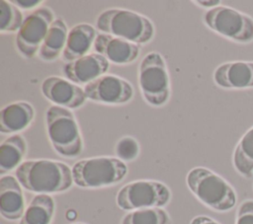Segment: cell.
I'll return each mask as SVG.
<instances>
[{"mask_svg":"<svg viewBox=\"0 0 253 224\" xmlns=\"http://www.w3.org/2000/svg\"><path fill=\"white\" fill-rule=\"evenodd\" d=\"M110 62L97 52L88 53L76 60L65 63L62 73L72 83L87 85L106 74Z\"/></svg>","mask_w":253,"mask_h":224,"instance_id":"7c38bea8","label":"cell"},{"mask_svg":"<svg viewBox=\"0 0 253 224\" xmlns=\"http://www.w3.org/2000/svg\"><path fill=\"white\" fill-rule=\"evenodd\" d=\"M74 224H85V223H74Z\"/></svg>","mask_w":253,"mask_h":224,"instance_id":"f1b7e54d","label":"cell"},{"mask_svg":"<svg viewBox=\"0 0 253 224\" xmlns=\"http://www.w3.org/2000/svg\"><path fill=\"white\" fill-rule=\"evenodd\" d=\"M232 164L243 178L253 177V126L247 129L237 142L232 154Z\"/></svg>","mask_w":253,"mask_h":224,"instance_id":"44dd1931","label":"cell"},{"mask_svg":"<svg viewBox=\"0 0 253 224\" xmlns=\"http://www.w3.org/2000/svg\"><path fill=\"white\" fill-rule=\"evenodd\" d=\"M68 32L65 22L60 18H55L50 24L40 47L38 52L39 57L46 62L56 60L64 49Z\"/></svg>","mask_w":253,"mask_h":224,"instance_id":"ac0fdd59","label":"cell"},{"mask_svg":"<svg viewBox=\"0 0 253 224\" xmlns=\"http://www.w3.org/2000/svg\"><path fill=\"white\" fill-rule=\"evenodd\" d=\"M190 224H220L219 222H217L216 220L206 216V215H198L196 217H194Z\"/></svg>","mask_w":253,"mask_h":224,"instance_id":"4316f807","label":"cell"},{"mask_svg":"<svg viewBox=\"0 0 253 224\" xmlns=\"http://www.w3.org/2000/svg\"><path fill=\"white\" fill-rule=\"evenodd\" d=\"M139 152V143L131 136L122 137L115 146V154L117 158L125 163L135 160L138 157Z\"/></svg>","mask_w":253,"mask_h":224,"instance_id":"cb8c5ba5","label":"cell"},{"mask_svg":"<svg viewBox=\"0 0 253 224\" xmlns=\"http://www.w3.org/2000/svg\"><path fill=\"white\" fill-rule=\"evenodd\" d=\"M138 86L144 101L153 107L164 106L170 98V79L164 57L147 53L138 66Z\"/></svg>","mask_w":253,"mask_h":224,"instance_id":"8992f818","label":"cell"},{"mask_svg":"<svg viewBox=\"0 0 253 224\" xmlns=\"http://www.w3.org/2000/svg\"><path fill=\"white\" fill-rule=\"evenodd\" d=\"M41 91L55 106L69 110L82 107L87 99L84 89L58 76L45 78L41 85Z\"/></svg>","mask_w":253,"mask_h":224,"instance_id":"8fae6325","label":"cell"},{"mask_svg":"<svg viewBox=\"0 0 253 224\" xmlns=\"http://www.w3.org/2000/svg\"><path fill=\"white\" fill-rule=\"evenodd\" d=\"M171 199L169 187L158 181L139 180L130 182L117 193L116 202L120 209L132 211L142 208L164 207Z\"/></svg>","mask_w":253,"mask_h":224,"instance_id":"ba28073f","label":"cell"},{"mask_svg":"<svg viewBox=\"0 0 253 224\" xmlns=\"http://www.w3.org/2000/svg\"><path fill=\"white\" fill-rule=\"evenodd\" d=\"M74 185L82 188H100L122 182L127 167L117 157H94L82 159L71 168Z\"/></svg>","mask_w":253,"mask_h":224,"instance_id":"5b68a950","label":"cell"},{"mask_svg":"<svg viewBox=\"0 0 253 224\" xmlns=\"http://www.w3.org/2000/svg\"><path fill=\"white\" fill-rule=\"evenodd\" d=\"M93 47L109 62L119 65L133 62L140 52L138 44L104 33L97 35Z\"/></svg>","mask_w":253,"mask_h":224,"instance_id":"5bb4252c","label":"cell"},{"mask_svg":"<svg viewBox=\"0 0 253 224\" xmlns=\"http://www.w3.org/2000/svg\"><path fill=\"white\" fill-rule=\"evenodd\" d=\"M53 20L52 10L45 6L38 8L24 19L15 38L17 50L22 56L32 58L39 52Z\"/></svg>","mask_w":253,"mask_h":224,"instance_id":"9c48e42d","label":"cell"},{"mask_svg":"<svg viewBox=\"0 0 253 224\" xmlns=\"http://www.w3.org/2000/svg\"><path fill=\"white\" fill-rule=\"evenodd\" d=\"M96 28L104 34L119 37L136 44L149 42L155 34L153 23L147 17L117 8L100 13L96 19Z\"/></svg>","mask_w":253,"mask_h":224,"instance_id":"3957f363","label":"cell"},{"mask_svg":"<svg viewBox=\"0 0 253 224\" xmlns=\"http://www.w3.org/2000/svg\"><path fill=\"white\" fill-rule=\"evenodd\" d=\"M27 153V141L21 134L6 138L0 145V175L17 169Z\"/></svg>","mask_w":253,"mask_h":224,"instance_id":"d6986e66","label":"cell"},{"mask_svg":"<svg viewBox=\"0 0 253 224\" xmlns=\"http://www.w3.org/2000/svg\"><path fill=\"white\" fill-rule=\"evenodd\" d=\"M86 98L105 105H124L133 97V88L128 81L113 74H104L85 85Z\"/></svg>","mask_w":253,"mask_h":224,"instance_id":"30bf717a","label":"cell"},{"mask_svg":"<svg viewBox=\"0 0 253 224\" xmlns=\"http://www.w3.org/2000/svg\"><path fill=\"white\" fill-rule=\"evenodd\" d=\"M186 183L192 193L206 206L217 211L231 210L237 202L234 187L221 176L205 167L189 171Z\"/></svg>","mask_w":253,"mask_h":224,"instance_id":"7a4b0ae2","label":"cell"},{"mask_svg":"<svg viewBox=\"0 0 253 224\" xmlns=\"http://www.w3.org/2000/svg\"><path fill=\"white\" fill-rule=\"evenodd\" d=\"M96 31L90 24H78L72 27L67 36L61 58L66 63L76 60L89 52L96 39Z\"/></svg>","mask_w":253,"mask_h":224,"instance_id":"2e32d148","label":"cell"},{"mask_svg":"<svg viewBox=\"0 0 253 224\" xmlns=\"http://www.w3.org/2000/svg\"><path fill=\"white\" fill-rule=\"evenodd\" d=\"M23 14L11 1H0V32H18L23 24Z\"/></svg>","mask_w":253,"mask_h":224,"instance_id":"603a6c76","label":"cell"},{"mask_svg":"<svg viewBox=\"0 0 253 224\" xmlns=\"http://www.w3.org/2000/svg\"><path fill=\"white\" fill-rule=\"evenodd\" d=\"M235 224H253V199L243 200L237 207Z\"/></svg>","mask_w":253,"mask_h":224,"instance_id":"d4e9b609","label":"cell"},{"mask_svg":"<svg viewBox=\"0 0 253 224\" xmlns=\"http://www.w3.org/2000/svg\"><path fill=\"white\" fill-rule=\"evenodd\" d=\"M35 117L34 107L24 101L9 104L1 109L0 131L4 134L26 129Z\"/></svg>","mask_w":253,"mask_h":224,"instance_id":"e0dca14e","label":"cell"},{"mask_svg":"<svg viewBox=\"0 0 253 224\" xmlns=\"http://www.w3.org/2000/svg\"><path fill=\"white\" fill-rule=\"evenodd\" d=\"M212 79L222 89H253V61L235 60L224 62L214 69Z\"/></svg>","mask_w":253,"mask_h":224,"instance_id":"4fadbf2b","label":"cell"},{"mask_svg":"<svg viewBox=\"0 0 253 224\" xmlns=\"http://www.w3.org/2000/svg\"><path fill=\"white\" fill-rule=\"evenodd\" d=\"M16 7L21 9H32L42 3V0H13L11 1Z\"/></svg>","mask_w":253,"mask_h":224,"instance_id":"484cf974","label":"cell"},{"mask_svg":"<svg viewBox=\"0 0 253 224\" xmlns=\"http://www.w3.org/2000/svg\"><path fill=\"white\" fill-rule=\"evenodd\" d=\"M45 126L49 142L64 158H75L83 151V139L71 110L51 106L45 112Z\"/></svg>","mask_w":253,"mask_h":224,"instance_id":"277c9868","label":"cell"},{"mask_svg":"<svg viewBox=\"0 0 253 224\" xmlns=\"http://www.w3.org/2000/svg\"><path fill=\"white\" fill-rule=\"evenodd\" d=\"M55 209L54 199L49 194H37L26 207L18 224H50Z\"/></svg>","mask_w":253,"mask_h":224,"instance_id":"ffe728a7","label":"cell"},{"mask_svg":"<svg viewBox=\"0 0 253 224\" xmlns=\"http://www.w3.org/2000/svg\"><path fill=\"white\" fill-rule=\"evenodd\" d=\"M168 212L161 207L136 209L127 212L121 224H169Z\"/></svg>","mask_w":253,"mask_h":224,"instance_id":"7402d4cb","label":"cell"},{"mask_svg":"<svg viewBox=\"0 0 253 224\" xmlns=\"http://www.w3.org/2000/svg\"><path fill=\"white\" fill-rule=\"evenodd\" d=\"M194 3H196L200 7L208 8L209 10H211V9H213V8L219 6L221 2L215 0V1H194Z\"/></svg>","mask_w":253,"mask_h":224,"instance_id":"83f0119b","label":"cell"},{"mask_svg":"<svg viewBox=\"0 0 253 224\" xmlns=\"http://www.w3.org/2000/svg\"><path fill=\"white\" fill-rule=\"evenodd\" d=\"M15 175L25 189L39 194L63 192L74 184L68 165L48 159L24 161Z\"/></svg>","mask_w":253,"mask_h":224,"instance_id":"6da1fadb","label":"cell"},{"mask_svg":"<svg viewBox=\"0 0 253 224\" xmlns=\"http://www.w3.org/2000/svg\"><path fill=\"white\" fill-rule=\"evenodd\" d=\"M22 186L16 177L2 176L0 179V213L3 218L15 221L21 219L25 211Z\"/></svg>","mask_w":253,"mask_h":224,"instance_id":"9a60e30c","label":"cell"},{"mask_svg":"<svg viewBox=\"0 0 253 224\" xmlns=\"http://www.w3.org/2000/svg\"><path fill=\"white\" fill-rule=\"evenodd\" d=\"M203 21L211 31L231 41L240 44L253 41V18L232 7L219 5L208 10Z\"/></svg>","mask_w":253,"mask_h":224,"instance_id":"52a82bcc","label":"cell"}]
</instances>
